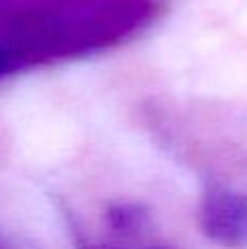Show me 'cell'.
Returning a JSON list of instances; mask_svg holds the SVG:
<instances>
[{
  "instance_id": "6da1fadb",
  "label": "cell",
  "mask_w": 247,
  "mask_h": 249,
  "mask_svg": "<svg viewBox=\"0 0 247 249\" xmlns=\"http://www.w3.org/2000/svg\"><path fill=\"white\" fill-rule=\"evenodd\" d=\"M230 216H232V219H230V228H234V225H236V216H234V210H230ZM228 223V214L226 216H223V219H221V225H226Z\"/></svg>"
}]
</instances>
